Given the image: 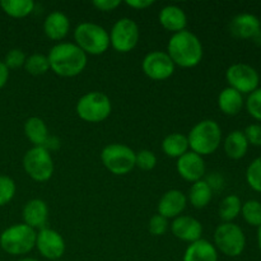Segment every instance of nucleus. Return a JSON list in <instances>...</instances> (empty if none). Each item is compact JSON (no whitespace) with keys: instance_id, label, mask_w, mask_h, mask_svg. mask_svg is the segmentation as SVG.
<instances>
[{"instance_id":"obj_1","label":"nucleus","mask_w":261,"mask_h":261,"mask_svg":"<svg viewBox=\"0 0 261 261\" xmlns=\"http://www.w3.org/2000/svg\"><path fill=\"white\" fill-rule=\"evenodd\" d=\"M50 69L59 76L73 78L79 75L87 66V55L71 42H59L48 51Z\"/></svg>"},{"instance_id":"obj_2","label":"nucleus","mask_w":261,"mask_h":261,"mask_svg":"<svg viewBox=\"0 0 261 261\" xmlns=\"http://www.w3.org/2000/svg\"><path fill=\"white\" fill-rule=\"evenodd\" d=\"M167 54L175 65L194 68L203 59V45L198 36L190 31L173 33L167 45Z\"/></svg>"},{"instance_id":"obj_3","label":"nucleus","mask_w":261,"mask_h":261,"mask_svg":"<svg viewBox=\"0 0 261 261\" xmlns=\"http://www.w3.org/2000/svg\"><path fill=\"white\" fill-rule=\"evenodd\" d=\"M188 142L191 152L201 157L212 154L221 145V126L214 120H203L190 130L188 135Z\"/></svg>"},{"instance_id":"obj_4","label":"nucleus","mask_w":261,"mask_h":261,"mask_svg":"<svg viewBox=\"0 0 261 261\" xmlns=\"http://www.w3.org/2000/svg\"><path fill=\"white\" fill-rule=\"evenodd\" d=\"M75 45L86 55H102L110 47V35L102 25L83 22L74 31Z\"/></svg>"},{"instance_id":"obj_5","label":"nucleus","mask_w":261,"mask_h":261,"mask_svg":"<svg viewBox=\"0 0 261 261\" xmlns=\"http://www.w3.org/2000/svg\"><path fill=\"white\" fill-rule=\"evenodd\" d=\"M37 232L24 223L13 224L0 234V246L7 254L18 256L32 251L36 246Z\"/></svg>"},{"instance_id":"obj_6","label":"nucleus","mask_w":261,"mask_h":261,"mask_svg":"<svg viewBox=\"0 0 261 261\" xmlns=\"http://www.w3.org/2000/svg\"><path fill=\"white\" fill-rule=\"evenodd\" d=\"M75 110L83 121L96 124L105 121L111 115L112 105L107 94L93 91L79 98Z\"/></svg>"},{"instance_id":"obj_7","label":"nucleus","mask_w":261,"mask_h":261,"mask_svg":"<svg viewBox=\"0 0 261 261\" xmlns=\"http://www.w3.org/2000/svg\"><path fill=\"white\" fill-rule=\"evenodd\" d=\"M101 161L110 172L124 176L135 167V152L127 145L114 143L102 149Z\"/></svg>"},{"instance_id":"obj_8","label":"nucleus","mask_w":261,"mask_h":261,"mask_svg":"<svg viewBox=\"0 0 261 261\" xmlns=\"http://www.w3.org/2000/svg\"><path fill=\"white\" fill-rule=\"evenodd\" d=\"M216 249L229 257H237L244 252L246 237L241 227L232 223H222L214 232Z\"/></svg>"},{"instance_id":"obj_9","label":"nucleus","mask_w":261,"mask_h":261,"mask_svg":"<svg viewBox=\"0 0 261 261\" xmlns=\"http://www.w3.org/2000/svg\"><path fill=\"white\" fill-rule=\"evenodd\" d=\"M23 168L32 180L45 182L54 173V161L45 147H33L23 157Z\"/></svg>"},{"instance_id":"obj_10","label":"nucleus","mask_w":261,"mask_h":261,"mask_svg":"<svg viewBox=\"0 0 261 261\" xmlns=\"http://www.w3.org/2000/svg\"><path fill=\"white\" fill-rule=\"evenodd\" d=\"M110 35V45L117 53L126 54L134 50L139 41V27L130 18H121L117 20L111 28Z\"/></svg>"},{"instance_id":"obj_11","label":"nucleus","mask_w":261,"mask_h":261,"mask_svg":"<svg viewBox=\"0 0 261 261\" xmlns=\"http://www.w3.org/2000/svg\"><path fill=\"white\" fill-rule=\"evenodd\" d=\"M226 79L229 87L241 94H250L256 91L260 82L257 71L251 65L242 63L229 66L226 71Z\"/></svg>"},{"instance_id":"obj_12","label":"nucleus","mask_w":261,"mask_h":261,"mask_svg":"<svg viewBox=\"0 0 261 261\" xmlns=\"http://www.w3.org/2000/svg\"><path fill=\"white\" fill-rule=\"evenodd\" d=\"M143 71L153 81H165L175 71V64L165 51H152L143 59Z\"/></svg>"},{"instance_id":"obj_13","label":"nucleus","mask_w":261,"mask_h":261,"mask_svg":"<svg viewBox=\"0 0 261 261\" xmlns=\"http://www.w3.org/2000/svg\"><path fill=\"white\" fill-rule=\"evenodd\" d=\"M35 247L45 259L50 261L60 260L65 252V241L55 229L42 228L36 237Z\"/></svg>"},{"instance_id":"obj_14","label":"nucleus","mask_w":261,"mask_h":261,"mask_svg":"<svg viewBox=\"0 0 261 261\" xmlns=\"http://www.w3.org/2000/svg\"><path fill=\"white\" fill-rule=\"evenodd\" d=\"M176 168H177L178 175L184 180L194 184L203 178L204 173H205V162L201 155L189 150L180 158H177Z\"/></svg>"},{"instance_id":"obj_15","label":"nucleus","mask_w":261,"mask_h":261,"mask_svg":"<svg viewBox=\"0 0 261 261\" xmlns=\"http://www.w3.org/2000/svg\"><path fill=\"white\" fill-rule=\"evenodd\" d=\"M171 231H172L173 236L177 237L181 241L193 244L201 239L203 226L198 219L193 218V217L180 216L173 219V222L171 223Z\"/></svg>"},{"instance_id":"obj_16","label":"nucleus","mask_w":261,"mask_h":261,"mask_svg":"<svg viewBox=\"0 0 261 261\" xmlns=\"http://www.w3.org/2000/svg\"><path fill=\"white\" fill-rule=\"evenodd\" d=\"M188 204V198L185 194L180 190H168L162 195L158 201V214L165 218H177L181 216Z\"/></svg>"},{"instance_id":"obj_17","label":"nucleus","mask_w":261,"mask_h":261,"mask_svg":"<svg viewBox=\"0 0 261 261\" xmlns=\"http://www.w3.org/2000/svg\"><path fill=\"white\" fill-rule=\"evenodd\" d=\"M260 19L249 13L236 15L229 23V31L232 35L237 38H244V40L254 38L260 32Z\"/></svg>"},{"instance_id":"obj_18","label":"nucleus","mask_w":261,"mask_h":261,"mask_svg":"<svg viewBox=\"0 0 261 261\" xmlns=\"http://www.w3.org/2000/svg\"><path fill=\"white\" fill-rule=\"evenodd\" d=\"M48 208L47 204L41 199H32L27 201L23 208V221L24 224L33 229H42L47 222Z\"/></svg>"},{"instance_id":"obj_19","label":"nucleus","mask_w":261,"mask_h":261,"mask_svg":"<svg viewBox=\"0 0 261 261\" xmlns=\"http://www.w3.org/2000/svg\"><path fill=\"white\" fill-rule=\"evenodd\" d=\"M160 23L165 30L170 32L178 33L181 31H185L188 24V17L185 12L177 5H167L162 8L160 12Z\"/></svg>"},{"instance_id":"obj_20","label":"nucleus","mask_w":261,"mask_h":261,"mask_svg":"<svg viewBox=\"0 0 261 261\" xmlns=\"http://www.w3.org/2000/svg\"><path fill=\"white\" fill-rule=\"evenodd\" d=\"M69 18L61 12L50 13L43 22V32L53 41H61L65 38L69 33Z\"/></svg>"},{"instance_id":"obj_21","label":"nucleus","mask_w":261,"mask_h":261,"mask_svg":"<svg viewBox=\"0 0 261 261\" xmlns=\"http://www.w3.org/2000/svg\"><path fill=\"white\" fill-rule=\"evenodd\" d=\"M182 261H218V251L212 242L200 239L189 245Z\"/></svg>"},{"instance_id":"obj_22","label":"nucleus","mask_w":261,"mask_h":261,"mask_svg":"<svg viewBox=\"0 0 261 261\" xmlns=\"http://www.w3.org/2000/svg\"><path fill=\"white\" fill-rule=\"evenodd\" d=\"M24 134L35 147H47L50 140L47 125L40 117H30L24 122Z\"/></svg>"},{"instance_id":"obj_23","label":"nucleus","mask_w":261,"mask_h":261,"mask_svg":"<svg viewBox=\"0 0 261 261\" xmlns=\"http://www.w3.org/2000/svg\"><path fill=\"white\" fill-rule=\"evenodd\" d=\"M218 107L224 115L234 116L239 114L244 107V97L236 89L227 87L219 93L218 96Z\"/></svg>"},{"instance_id":"obj_24","label":"nucleus","mask_w":261,"mask_h":261,"mask_svg":"<svg viewBox=\"0 0 261 261\" xmlns=\"http://www.w3.org/2000/svg\"><path fill=\"white\" fill-rule=\"evenodd\" d=\"M224 152L232 160H241L249 149V142L241 130H233L224 139Z\"/></svg>"},{"instance_id":"obj_25","label":"nucleus","mask_w":261,"mask_h":261,"mask_svg":"<svg viewBox=\"0 0 261 261\" xmlns=\"http://www.w3.org/2000/svg\"><path fill=\"white\" fill-rule=\"evenodd\" d=\"M162 150L167 157L180 158L189 152L188 137L180 133H172L167 135L162 142Z\"/></svg>"},{"instance_id":"obj_26","label":"nucleus","mask_w":261,"mask_h":261,"mask_svg":"<svg viewBox=\"0 0 261 261\" xmlns=\"http://www.w3.org/2000/svg\"><path fill=\"white\" fill-rule=\"evenodd\" d=\"M212 195H213V191H212V186L209 185L206 181L200 180L196 181L191 185L190 190H189V201L191 203V205L196 209L205 208L212 200Z\"/></svg>"},{"instance_id":"obj_27","label":"nucleus","mask_w":261,"mask_h":261,"mask_svg":"<svg viewBox=\"0 0 261 261\" xmlns=\"http://www.w3.org/2000/svg\"><path fill=\"white\" fill-rule=\"evenodd\" d=\"M3 12L12 18H24L35 9L32 0H2L0 2Z\"/></svg>"},{"instance_id":"obj_28","label":"nucleus","mask_w":261,"mask_h":261,"mask_svg":"<svg viewBox=\"0 0 261 261\" xmlns=\"http://www.w3.org/2000/svg\"><path fill=\"white\" fill-rule=\"evenodd\" d=\"M242 203L241 199L237 195H228L222 200L221 205H219L218 214L219 218L223 221V223H229L237 218L240 213H241Z\"/></svg>"},{"instance_id":"obj_29","label":"nucleus","mask_w":261,"mask_h":261,"mask_svg":"<svg viewBox=\"0 0 261 261\" xmlns=\"http://www.w3.org/2000/svg\"><path fill=\"white\" fill-rule=\"evenodd\" d=\"M24 69L31 75H43L50 69L48 59L46 55L42 54H33L25 59Z\"/></svg>"},{"instance_id":"obj_30","label":"nucleus","mask_w":261,"mask_h":261,"mask_svg":"<svg viewBox=\"0 0 261 261\" xmlns=\"http://www.w3.org/2000/svg\"><path fill=\"white\" fill-rule=\"evenodd\" d=\"M241 213L247 224L252 227L261 226V203L257 200H247L242 204Z\"/></svg>"},{"instance_id":"obj_31","label":"nucleus","mask_w":261,"mask_h":261,"mask_svg":"<svg viewBox=\"0 0 261 261\" xmlns=\"http://www.w3.org/2000/svg\"><path fill=\"white\" fill-rule=\"evenodd\" d=\"M246 180L252 190L261 193V155L252 161L247 167Z\"/></svg>"},{"instance_id":"obj_32","label":"nucleus","mask_w":261,"mask_h":261,"mask_svg":"<svg viewBox=\"0 0 261 261\" xmlns=\"http://www.w3.org/2000/svg\"><path fill=\"white\" fill-rule=\"evenodd\" d=\"M15 182L9 176H0V206H4L14 198L15 195Z\"/></svg>"},{"instance_id":"obj_33","label":"nucleus","mask_w":261,"mask_h":261,"mask_svg":"<svg viewBox=\"0 0 261 261\" xmlns=\"http://www.w3.org/2000/svg\"><path fill=\"white\" fill-rule=\"evenodd\" d=\"M157 165V157L152 150L142 149L135 153V167L143 171H150Z\"/></svg>"},{"instance_id":"obj_34","label":"nucleus","mask_w":261,"mask_h":261,"mask_svg":"<svg viewBox=\"0 0 261 261\" xmlns=\"http://www.w3.org/2000/svg\"><path fill=\"white\" fill-rule=\"evenodd\" d=\"M246 107L249 114L257 121H261V88H257L249 94Z\"/></svg>"},{"instance_id":"obj_35","label":"nucleus","mask_w":261,"mask_h":261,"mask_svg":"<svg viewBox=\"0 0 261 261\" xmlns=\"http://www.w3.org/2000/svg\"><path fill=\"white\" fill-rule=\"evenodd\" d=\"M25 59H27V56H25V54L22 50H19V48H12L5 55L4 64L7 65L8 69H18L24 66Z\"/></svg>"},{"instance_id":"obj_36","label":"nucleus","mask_w":261,"mask_h":261,"mask_svg":"<svg viewBox=\"0 0 261 261\" xmlns=\"http://www.w3.org/2000/svg\"><path fill=\"white\" fill-rule=\"evenodd\" d=\"M148 229L153 236H163L168 229V219L160 216V214H155L149 219Z\"/></svg>"},{"instance_id":"obj_37","label":"nucleus","mask_w":261,"mask_h":261,"mask_svg":"<svg viewBox=\"0 0 261 261\" xmlns=\"http://www.w3.org/2000/svg\"><path fill=\"white\" fill-rule=\"evenodd\" d=\"M249 144L261 147V125L260 124H251L245 129L244 132Z\"/></svg>"},{"instance_id":"obj_38","label":"nucleus","mask_w":261,"mask_h":261,"mask_svg":"<svg viewBox=\"0 0 261 261\" xmlns=\"http://www.w3.org/2000/svg\"><path fill=\"white\" fill-rule=\"evenodd\" d=\"M92 4L96 9L101 10V12H112L117 7H120L121 2L120 0H94Z\"/></svg>"},{"instance_id":"obj_39","label":"nucleus","mask_w":261,"mask_h":261,"mask_svg":"<svg viewBox=\"0 0 261 261\" xmlns=\"http://www.w3.org/2000/svg\"><path fill=\"white\" fill-rule=\"evenodd\" d=\"M125 4H126L127 7L133 8V9L144 10L147 9V8L152 7V5L154 4V2H153V0H126Z\"/></svg>"},{"instance_id":"obj_40","label":"nucleus","mask_w":261,"mask_h":261,"mask_svg":"<svg viewBox=\"0 0 261 261\" xmlns=\"http://www.w3.org/2000/svg\"><path fill=\"white\" fill-rule=\"evenodd\" d=\"M9 79V69L4 64V61H0V89L7 84Z\"/></svg>"},{"instance_id":"obj_41","label":"nucleus","mask_w":261,"mask_h":261,"mask_svg":"<svg viewBox=\"0 0 261 261\" xmlns=\"http://www.w3.org/2000/svg\"><path fill=\"white\" fill-rule=\"evenodd\" d=\"M252 40H255V42L259 43V45H261V30H260V32L257 33V35L255 36L254 38H252Z\"/></svg>"},{"instance_id":"obj_42","label":"nucleus","mask_w":261,"mask_h":261,"mask_svg":"<svg viewBox=\"0 0 261 261\" xmlns=\"http://www.w3.org/2000/svg\"><path fill=\"white\" fill-rule=\"evenodd\" d=\"M257 242H259V249L261 252V226L259 227V231H257Z\"/></svg>"},{"instance_id":"obj_43","label":"nucleus","mask_w":261,"mask_h":261,"mask_svg":"<svg viewBox=\"0 0 261 261\" xmlns=\"http://www.w3.org/2000/svg\"><path fill=\"white\" fill-rule=\"evenodd\" d=\"M18 261H38V260L31 259V257H24V259H20V260H18Z\"/></svg>"},{"instance_id":"obj_44","label":"nucleus","mask_w":261,"mask_h":261,"mask_svg":"<svg viewBox=\"0 0 261 261\" xmlns=\"http://www.w3.org/2000/svg\"><path fill=\"white\" fill-rule=\"evenodd\" d=\"M54 261H60V260H54Z\"/></svg>"},{"instance_id":"obj_45","label":"nucleus","mask_w":261,"mask_h":261,"mask_svg":"<svg viewBox=\"0 0 261 261\" xmlns=\"http://www.w3.org/2000/svg\"><path fill=\"white\" fill-rule=\"evenodd\" d=\"M260 25H261V19H260Z\"/></svg>"}]
</instances>
